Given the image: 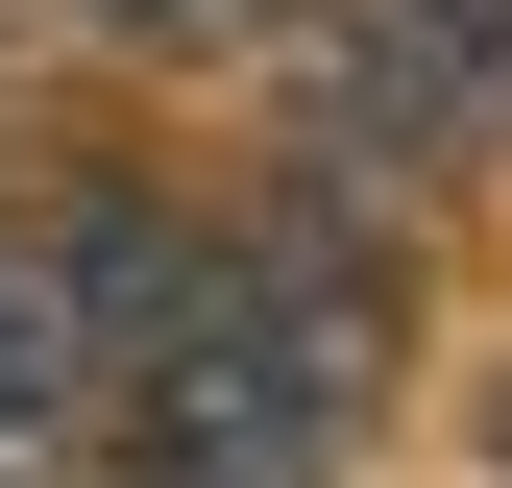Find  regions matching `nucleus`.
I'll return each instance as SVG.
<instances>
[{"label":"nucleus","mask_w":512,"mask_h":488,"mask_svg":"<svg viewBox=\"0 0 512 488\" xmlns=\"http://www.w3.org/2000/svg\"><path fill=\"white\" fill-rule=\"evenodd\" d=\"M366 415H391V220H342L293 171L196 244V318L98 391V464L122 488H342Z\"/></svg>","instance_id":"obj_1"},{"label":"nucleus","mask_w":512,"mask_h":488,"mask_svg":"<svg viewBox=\"0 0 512 488\" xmlns=\"http://www.w3.org/2000/svg\"><path fill=\"white\" fill-rule=\"evenodd\" d=\"M98 440V366H74V318H49V244L0 220V488H49Z\"/></svg>","instance_id":"obj_2"},{"label":"nucleus","mask_w":512,"mask_h":488,"mask_svg":"<svg viewBox=\"0 0 512 488\" xmlns=\"http://www.w3.org/2000/svg\"><path fill=\"white\" fill-rule=\"evenodd\" d=\"M98 49H293V0H74Z\"/></svg>","instance_id":"obj_3"}]
</instances>
